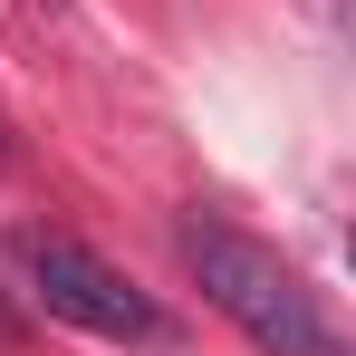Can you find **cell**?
<instances>
[{"label":"cell","instance_id":"cell-2","mask_svg":"<svg viewBox=\"0 0 356 356\" xmlns=\"http://www.w3.org/2000/svg\"><path fill=\"white\" fill-rule=\"evenodd\" d=\"M19 270H29L39 308H49V318H67V327H87V337H116V347H154V337H164V308L135 289L125 270H106L87 241L29 232V241H19Z\"/></svg>","mask_w":356,"mask_h":356},{"label":"cell","instance_id":"cell-1","mask_svg":"<svg viewBox=\"0 0 356 356\" xmlns=\"http://www.w3.org/2000/svg\"><path fill=\"white\" fill-rule=\"evenodd\" d=\"M174 250H183V270H193V289L212 298L260 356H356L347 327H337V308L308 289L270 241H250L241 222L193 212V222L174 232Z\"/></svg>","mask_w":356,"mask_h":356}]
</instances>
